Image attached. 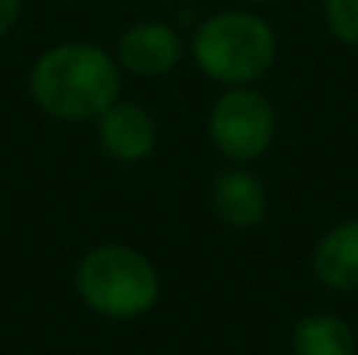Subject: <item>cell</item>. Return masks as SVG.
I'll use <instances>...</instances> for the list:
<instances>
[{"label": "cell", "instance_id": "obj_1", "mask_svg": "<svg viewBox=\"0 0 358 355\" xmlns=\"http://www.w3.org/2000/svg\"><path fill=\"white\" fill-rule=\"evenodd\" d=\"M31 101L44 113L66 123L98 119L120 101V63L104 48L88 41H66L44 50L29 75Z\"/></svg>", "mask_w": 358, "mask_h": 355}, {"label": "cell", "instance_id": "obj_2", "mask_svg": "<svg viewBox=\"0 0 358 355\" xmlns=\"http://www.w3.org/2000/svg\"><path fill=\"white\" fill-rule=\"evenodd\" d=\"M192 57L220 85H252L277 60V35L267 19L248 10L217 13L195 29Z\"/></svg>", "mask_w": 358, "mask_h": 355}, {"label": "cell", "instance_id": "obj_3", "mask_svg": "<svg viewBox=\"0 0 358 355\" xmlns=\"http://www.w3.org/2000/svg\"><path fill=\"white\" fill-rule=\"evenodd\" d=\"M76 293L94 314L129 321L155 308L161 277L132 245H98L76 268Z\"/></svg>", "mask_w": 358, "mask_h": 355}, {"label": "cell", "instance_id": "obj_4", "mask_svg": "<svg viewBox=\"0 0 358 355\" xmlns=\"http://www.w3.org/2000/svg\"><path fill=\"white\" fill-rule=\"evenodd\" d=\"M210 142L223 157L236 164L258 161L273 142L277 132V113L273 104L252 85H229L217 98L208 119Z\"/></svg>", "mask_w": 358, "mask_h": 355}, {"label": "cell", "instance_id": "obj_5", "mask_svg": "<svg viewBox=\"0 0 358 355\" xmlns=\"http://www.w3.org/2000/svg\"><path fill=\"white\" fill-rule=\"evenodd\" d=\"M182 60V38L167 22H136L120 35L117 63L120 69H129L138 79H157L176 69Z\"/></svg>", "mask_w": 358, "mask_h": 355}, {"label": "cell", "instance_id": "obj_6", "mask_svg": "<svg viewBox=\"0 0 358 355\" xmlns=\"http://www.w3.org/2000/svg\"><path fill=\"white\" fill-rule=\"evenodd\" d=\"M98 142L113 161L138 164L155 148L157 123L136 101H117L98 117Z\"/></svg>", "mask_w": 358, "mask_h": 355}, {"label": "cell", "instance_id": "obj_7", "mask_svg": "<svg viewBox=\"0 0 358 355\" xmlns=\"http://www.w3.org/2000/svg\"><path fill=\"white\" fill-rule=\"evenodd\" d=\"M210 198H214L217 217L227 226H236V230H252L267 214V189L248 170H223V173H217Z\"/></svg>", "mask_w": 358, "mask_h": 355}, {"label": "cell", "instance_id": "obj_8", "mask_svg": "<svg viewBox=\"0 0 358 355\" xmlns=\"http://www.w3.org/2000/svg\"><path fill=\"white\" fill-rule=\"evenodd\" d=\"M315 277L330 289L355 293L358 289V220H343L317 239L311 252Z\"/></svg>", "mask_w": 358, "mask_h": 355}, {"label": "cell", "instance_id": "obj_9", "mask_svg": "<svg viewBox=\"0 0 358 355\" xmlns=\"http://www.w3.org/2000/svg\"><path fill=\"white\" fill-rule=\"evenodd\" d=\"M296 355H355V331L340 314H308L292 331Z\"/></svg>", "mask_w": 358, "mask_h": 355}, {"label": "cell", "instance_id": "obj_10", "mask_svg": "<svg viewBox=\"0 0 358 355\" xmlns=\"http://www.w3.org/2000/svg\"><path fill=\"white\" fill-rule=\"evenodd\" d=\"M327 29L349 48H358V0H324Z\"/></svg>", "mask_w": 358, "mask_h": 355}, {"label": "cell", "instance_id": "obj_11", "mask_svg": "<svg viewBox=\"0 0 358 355\" xmlns=\"http://www.w3.org/2000/svg\"><path fill=\"white\" fill-rule=\"evenodd\" d=\"M19 6L22 0H0V38L13 29V22L19 19Z\"/></svg>", "mask_w": 358, "mask_h": 355}, {"label": "cell", "instance_id": "obj_12", "mask_svg": "<svg viewBox=\"0 0 358 355\" xmlns=\"http://www.w3.org/2000/svg\"><path fill=\"white\" fill-rule=\"evenodd\" d=\"M252 3H267V0H252Z\"/></svg>", "mask_w": 358, "mask_h": 355}]
</instances>
